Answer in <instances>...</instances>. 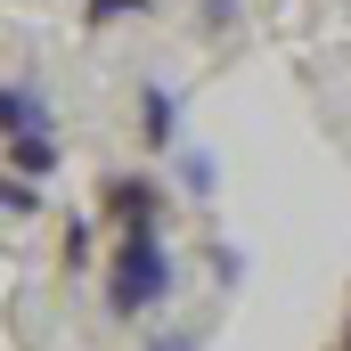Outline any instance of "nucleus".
<instances>
[{"label": "nucleus", "mask_w": 351, "mask_h": 351, "mask_svg": "<svg viewBox=\"0 0 351 351\" xmlns=\"http://www.w3.org/2000/svg\"><path fill=\"white\" fill-rule=\"evenodd\" d=\"M164 0H82V33H114V25H147Z\"/></svg>", "instance_id": "423d86ee"}, {"label": "nucleus", "mask_w": 351, "mask_h": 351, "mask_svg": "<svg viewBox=\"0 0 351 351\" xmlns=\"http://www.w3.org/2000/svg\"><path fill=\"white\" fill-rule=\"evenodd\" d=\"M172 156H180V188H188L196 204H213V196H221V164H213L204 147H188V139H180Z\"/></svg>", "instance_id": "0eeeda50"}, {"label": "nucleus", "mask_w": 351, "mask_h": 351, "mask_svg": "<svg viewBox=\"0 0 351 351\" xmlns=\"http://www.w3.org/2000/svg\"><path fill=\"white\" fill-rule=\"evenodd\" d=\"M58 164H66L58 131H8L0 139V172H16V180H49Z\"/></svg>", "instance_id": "20e7f679"}, {"label": "nucleus", "mask_w": 351, "mask_h": 351, "mask_svg": "<svg viewBox=\"0 0 351 351\" xmlns=\"http://www.w3.org/2000/svg\"><path fill=\"white\" fill-rule=\"evenodd\" d=\"M90 254H98V229H90L82 213H66V269H82Z\"/></svg>", "instance_id": "9d476101"}, {"label": "nucleus", "mask_w": 351, "mask_h": 351, "mask_svg": "<svg viewBox=\"0 0 351 351\" xmlns=\"http://www.w3.org/2000/svg\"><path fill=\"white\" fill-rule=\"evenodd\" d=\"M131 123H139V147L147 156H172L180 147V90L172 82H139L131 90Z\"/></svg>", "instance_id": "7ed1b4c3"}, {"label": "nucleus", "mask_w": 351, "mask_h": 351, "mask_svg": "<svg viewBox=\"0 0 351 351\" xmlns=\"http://www.w3.org/2000/svg\"><path fill=\"white\" fill-rule=\"evenodd\" d=\"M98 221H114V229H164L172 196H164L156 172H106L98 180Z\"/></svg>", "instance_id": "f03ea898"}, {"label": "nucleus", "mask_w": 351, "mask_h": 351, "mask_svg": "<svg viewBox=\"0 0 351 351\" xmlns=\"http://www.w3.org/2000/svg\"><path fill=\"white\" fill-rule=\"evenodd\" d=\"M188 16H196L204 41H229V33L245 25V0H188Z\"/></svg>", "instance_id": "6e6552de"}, {"label": "nucleus", "mask_w": 351, "mask_h": 351, "mask_svg": "<svg viewBox=\"0 0 351 351\" xmlns=\"http://www.w3.org/2000/svg\"><path fill=\"white\" fill-rule=\"evenodd\" d=\"M8 131H58L41 82H0V139H8Z\"/></svg>", "instance_id": "39448f33"}, {"label": "nucleus", "mask_w": 351, "mask_h": 351, "mask_svg": "<svg viewBox=\"0 0 351 351\" xmlns=\"http://www.w3.org/2000/svg\"><path fill=\"white\" fill-rule=\"evenodd\" d=\"M0 213L33 221V213H41V180H16V172H0Z\"/></svg>", "instance_id": "1a4fd4ad"}, {"label": "nucleus", "mask_w": 351, "mask_h": 351, "mask_svg": "<svg viewBox=\"0 0 351 351\" xmlns=\"http://www.w3.org/2000/svg\"><path fill=\"white\" fill-rule=\"evenodd\" d=\"M335 351H351V327H343V343H335Z\"/></svg>", "instance_id": "f8f14e48"}, {"label": "nucleus", "mask_w": 351, "mask_h": 351, "mask_svg": "<svg viewBox=\"0 0 351 351\" xmlns=\"http://www.w3.org/2000/svg\"><path fill=\"white\" fill-rule=\"evenodd\" d=\"M180 294V254L164 229H114V262H106V319H156Z\"/></svg>", "instance_id": "f257e3e1"}, {"label": "nucleus", "mask_w": 351, "mask_h": 351, "mask_svg": "<svg viewBox=\"0 0 351 351\" xmlns=\"http://www.w3.org/2000/svg\"><path fill=\"white\" fill-rule=\"evenodd\" d=\"M147 351H204V343H196V335H156Z\"/></svg>", "instance_id": "9b49d317"}]
</instances>
